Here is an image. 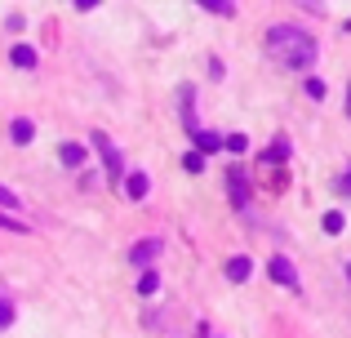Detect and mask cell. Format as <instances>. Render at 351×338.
Segmentation results:
<instances>
[{
  "instance_id": "obj_4",
  "label": "cell",
  "mask_w": 351,
  "mask_h": 338,
  "mask_svg": "<svg viewBox=\"0 0 351 338\" xmlns=\"http://www.w3.org/2000/svg\"><path fill=\"white\" fill-rule=\"evenodd\" d=\"M85 156H89L85 143H58V160H62L67 169H80V165H85Z\"/></svg>"
},
{
  "instance_id": "obj_12",
  "label": "cell",
  "mask_w": 351,
  "mask_h": 338,
  "mask_svg": "<svg viewBox=\"0 0 351 338\" xmlns=\"http://www.w3.org/2000/svg\"><path fill=\"white\" fill-rule=\"evenodd\" d=\"M200 9H205V14H218V18H232L236 14L232 0H200Z\"/></svg>"
},
{
  "instance_id": "obj_20",
  "label": "cell",
  "mask_w": 351,
  "mask_h": 338,
  "mask_svg": "<svg viewBox=\"0 0 351 338\" xmlns=\"http://www.w3.org/2000/svg\"><path fill=\"white\" fill-rule=\"evenodd\" d=\"M0 227H9V232H27V223H18V218H9V214H0Z\"/></svg>"
},
{
  "instance_id": "obj_13",
  "label": "cell",
  "mask_w": 351,
  "mask_h": 338,
  "mask_svg": "<svg viewBox=\"0 0 351 338\" xmlns=\"http://www.w3.org/2000/svg\"><path fill=\"white\" fill-rule=\"evenodd\" d=\"M320 227H325V232H329V236H338V232H343V227H347V218H343V214H338V209H329V214H325V218H320Z\"/></svg>"
},
{
  "instance_id": "obj_16",
  "label": "cell",
  "mask_w": 351,
  "mask_h": 338,
  "mask_svg": "<svg viewBox=\"0 0 351 338\" xmlns=\"http://www.w3.org/2000/svg\"><path fill=\"white\" fill-rule=\"evenodd\" d=\"M223 147L232 152V156H240V152L249 147V138H245V134H232V138H223Z\"/></svg>"
},
{
  "instance_id": "obj_2",
  "label": "cell",
  "mask_w": 351,
  "mask_h": 338,
  "mask_svg": "<svg viewBox=\"0 0 351 338\" xmlns=\"http://www.w3.org/2000/svg\"><path fill=\"white\" fill-rule=\"evenodd\" d=\"M89 143H94V147H98V156H103L107 173H112V178H120V152H116V143L107 138L103 130H94V134H89Z\"/></svg>"
},
{
  "instance_id": "obj_10",
  "label": "cell",
  "mask_w": 351,
  "mask_h": 338,
  "mask_svg": "<svg viewBox=\"0 0 351 338\" xmlns=\"http://www.w3.org/2000/svg\"><path fill=\"white\" fill-rule=\"evenodd\" d=\"M249 271H254V263H249L245 254H236V258L227 263V280H236V285H240V280H249Z\"/></svg>"
},
{
  "instance_id": "obj_7",
  "label": "cell",
  "mask_w": 351,
  "mask_h": 338,
  "mask_svg": "<svg viewBox=\"0 0 351 338\" xmlns=\"http://www.w3.org/2000/svg\"><path fill=\"white\" fill-rule=\"evenodd\" d=\"M9 138H14V143H18V147H27V143H32V138H36V125H32V121H27V116H18V121H14V125H9Z\"/></svg>"
},
{
  "instance_id": "obj_21",
  "label": "cell",
  "mask_w": 351,
  "mask_h": 338,
  "mask_svg": "<svg viewBox=\"0 0 351 338\" xmlns=\"http://www.w3.org/2000/svg\"><path fill=\"white\" fill-rule=\"evenodd\" d=\"M338 191H347V196H351V169L343 173V178H338Z\"/></svg>"
},
{
  "instance_id": "obj_23",
  "label": "cell",
  "mask_w": 351,
  "mask_h": 338,
  "mask_svg": "<svg viewBox=\"0 0 351 338\" xmlns=\"http://www.w3.org/2000/svg\"><path fill=\"white\" fill-rule=\"evenodd\" d=\"M347 276H351V263H347Z\"/></svg>"
},
{
  "instance_id": "obj_6",
  "label": "cell",
  "mask_w": 351,
  "mask_h": 338,
  "mask_svg": "<svg viewBox=\"0 0 351 338\" xmlns=\"http://www.w3.org/2000/svg\"><path fill=\"white\" fill-rule=\"evenodd\" d=\"M227 187H232V200H236V209H245L249 205V182H245V173L232 169L227 173Z\"/></svg>"
},
{
  "instance_id": "obj_22",
  "label": "cell",
  "mask_w": 351,
  "mask_h": 338,
  "mask_svg": "<svg viewBox=\"0 0 351 338\" xmlns=\"http://www.w3.org/2000/svg\"><path fill=\"white\" fill-rule=\"evenodd\" d=\"M347 116H351V85H347Z\"/></svg>"
},
{
  "instance_id": "obj_11",
  "label": "cell",
  "mask_w": 351,
  "mask_h": 338,
  "mask_svg": "<svg viewBox=\"0 0 351 338\" xmlns=\"http://www.w3.org/2000/svg\"><path fill=\"white\" fill-rule=\"evenodd\" d=\"M191 143H196V152L205 156V152H218V147H223V134H209V130H200V134H191Z\"/></svg>"
},
{
  "instance_id": "obj_18",
  "label": "cell",
  "mask_w": 351,
  "mask_h": 338,
  "mask_svg": "<svg viewBox=\"0 0 351 338\" xmlns=\"http://www.w3.org/2000/svg\"><path fill=\"white\" fill-rule=\"evenodd\" d=\"M5 325H14V303H5V298H0V330H5Z\"/></svg>"
},
{
  "instance_id": "obj_19",
  "label": "cell",
  "mask_w": 351,
  "mask_h": 338,
  "mask_svg": "<svg viewBox=\"0 0 351 338\" xmlns=\"http://www.w3.org/2000/svg\"><path fill=\"white\" fill-rule=\"evenodd\" d=\"M0 205H5V209H18V205H23V200H18V196H14V191H9V187H0Z\"/></svg>"
},
{
  "instance_id": "obj_24",
  "label": "cell",
  "mask_w": 351,
  "mask_h": 338,
  "mask_svg": "<svg viewBox=\"0 0 351 338\" xmlns=\"http://www.w3.org/2000/svg\"><path fill=\"white\" fill-rule=\"evenodd\" d=\"M343 27H347V32H351V23H343Z\"/></svg>"
},
{
  "instance_id": "obj_8",
  "label": "cell",
  "mask_w": 351,
  "mask_h": 338,
  "mask_svg": "<svg viewBox=\"0 0 351 338\" xmlns=\"http://www.w3.org/2000/svg\"><path fill=\"white\" fill-rule=\"evenodd\" d=\"M147 191H152L147 173H129V178H125V196L129 200H147Z\"/></svg>"
},
{
  "instance_id": "obj_9",
  "label": "cell",
  "mask_w": 351,
  "mask_h": 338,
  "mask_svg": "<svg viewBox=\"0 0 351 338\" xmlns=\"http://www.w3.org/2000/svg\"><path fill=\"white\" fill-rule=\"evenodd\" d=\"M9 62L23 67V71H32L36 67V49H32V45H14V49H9Z\"/></svg>"
},
{
  "instance_id": "obj_15",
  "label": "cell",
  "mask_w": 351,
  "mask_h": 338,
  "mask_svg": "<svg viewBox=\"0 0 351 338\" xmlns=\"http://www.w3.org/2000/svg\"><path fill=\"white\" fill-rule=\"evenodd\" d=\"M182 169H187V173H200V169H205V156H200V152H187V156H182Z\"/></svg>"
},
{
  "instance_id": "obj_5",
  "label": "cell",
  "mask_w": 351,
  "mask_h": 338,
  "mask_svg": "<svg viewBox=\"0 0 351 338\" xmlns=\"http://www.w3.org/2000/svg\"><path fill=\"white\" fill-rule=\"evenodd\" d=\"M156 254H160V241H138L134 250H129V263H134V267H147Z\"/></svg>"
},
{
  "instance_id": "obj_1",
  "label": "cell",
  "mask_w": 351,
  "mask_h": 338,
  "mask_svg": "<svg viewBox=\"0 0 351 338\" xmlns=\"http://www.w3.org/2000/svg\"><path fill=\"white\" fill-rule=\"evenodd\" d=\"M267 53L280 58L285 67H311V62H316V40H311L302 27L280 23V27L267 32Z\"/></svg>"
},
{
  "instance_id": "obj_14",
  "label": "cell",
  "mask_w": 351,
  "mask_h": 338,
  "mask_svg": "<svg viewBox=\"0 0 351 338\" xmlns=\"http://www.w3.org/2000/svg\"><path fill=\"white\" fill-rule=\"evenodd\" d=\"M156 289H160V276H156V271L147 267L143 276H138V294H156Z\"/></svg>"
},
{
  "instance_id": "obj_3",
  "label": "cell",
  "mask_w": 351,
  "mask_h": 338,
  "mask_svg": "<svg viewBox=\"0 0 351 338\" xmlns=\"http://www.w3.org/2000/svg\"><path fill=\"white\" fill-rule=\"evenodd\" d=\"M267 271H271V280H276V285H285V289H298V271H293V263L285 258V254H276V258L267 263Z\"/></svg>"
},
{
  "instance_id": "obj_17",
  "label": "cell",
  "mask_w": 351,
  "mask_h": 338,
  "mask_svg": "<svg viewBox=\"0 0 351 338\" xmlns=\"http://www.w3.org/2000/svg\"><path fill=\"white\" fill-rule=\"evenodd\" d=\"M325 94H329V89H325V80H316V76H311V80H307V98H316V103H320Z\"/></svg>"
}]
</instances>
